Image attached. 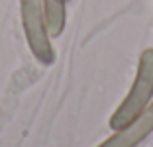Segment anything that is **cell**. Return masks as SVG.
Instances as JSON below:
<instances>
[{
  "mask_svg": "<svg viewBox=\"0 0 153 147\" xmlns=\"http://www.w3.org/2000/svg\"><path fill=\"white\" fill-rule=\"evenodd\" d=\"M153 102V49H143L137 61V73L126 98L110 118V128L120 129L137 118Z\"/></svg>",
  "mask_w": 153,
  "mask_h": 147,
  "instance_id": "cell-1",
  "label": "cell"
},
{
  "mask_svg": "<svg viewBox=\"0 0 153 147\" xmlns=\"http://www.w3.org/2000/svg\"><path fill=\"white\" fill-rule=\"evenodd\" d=\"M20 14L30 51L41 65H51L55 61V49L47 30L43 0H20Z\"/></svg>",
  "mask_w": 153,
  "mask_h": 147,
  "instance_id": "cell-2",
  "label": "cell"
},
{
  "mask_svg": "<svg viewBox=\"0 0 153 147\" xmlns=\"http://www.w3.org/2000/svg\"><path fill=\"white\" fill-rule=\"evenodd\" d=\"M65 4H67V0H43L47 30H49L51 37H59L65 30V20H67Z\"/></svg>",
  "mask_w": 153,
  "mask_h": 147,
  "instance_id": "cell-4",
  "label": "cell"
},
{
  "mask_svg": "<svg viewBox=\"0 0 153 147\" xmlns=\"http://www.w3.org/2000/svg\"><path fill=\"white\" fill-rule=\"evenodd\" d=\"M153 131V102L137 118L126 124L124 128L114 129V135L104 139L98 147H135Z\"/></svg>",
  "mask_w": 153,
  "mask_h": 147,
  "instance_id": "cell-3",
  "label": "cell"
}]
</instances>
